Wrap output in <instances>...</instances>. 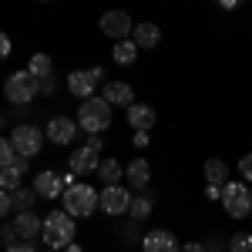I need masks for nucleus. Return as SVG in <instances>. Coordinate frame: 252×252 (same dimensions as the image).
Instances as JSON below:
<instances>
[{
  "label": "nucleus",
  "instance_id": "obj_18",
  "mask_svg": "<svg viewBox=\"0 0 252 252\" xmlns=\"http://www.w3.org/2000/svg\"><path fill=\"white\" fill-rule=\"evenodd\" d=\"M138 51H152L158 47V40H161V27L152 24V20H145V24H135V34H131Z\"/></svg>",
  "mask_w": 252,
  "mask_h": 252
},
{
  "label": "nucleus",
  "instance_id": "obj_10",
  "mask_svg": "<svg viewBox=\"0 0 252 252\" xmlns=\"http://www.w3.org/2000/svg\"><path fill=\"white\" fill-rule=\"evenodd\" d=\"M178 239L168 229H152V232L141 235V252H178Z\"/></svg>",
  "mask_w": 252,
  "mask_h": 252
},
{
  "label": "nucleus",
  "instance_id": "obj_17",
  "mask_svg": "<svg viewBox=\"0 0 252 252\" xmlns=\"http://www.w3.org/2000/svg\"><path fill=\"white\" fill-rule=\"evenodd\" d=\"M67 91H71V94L74 97H81V101H88V97H94V78H91V74H88V67H84V71H71V74H67Z\"/></svg>",
  "mask_w": 252,
  "mask_h": 252
},
{
  "label": "nucleus",
  "instance_id": "obj_13",
  "mask_svg": "<svg viewBox=\"0 0 252 252\" xmlns=\"http://www.w3.org/2000/svg\"><path fill=\"white\" fill-rule=\"evenodd\" d=\"M125 178H128V189H138V195L152 185V165L145 158H131L128 168H125Z\"/></svg>",
  "mask_w": 252,
  "mask_h": 252
},
{
  "label": "nucleus",
  "instance_id": "obj_2",
  "mask_svg": "<svg viewBox=\"0 0 252 252\" xmlns=\"http://www.w3.org/2000/svg\"><path fill=\"white\" fill-rule=\"evenodd\" d=\"M74 235H78V222L67 212H47L44 232H40V239L47 242V249H58V252L67 249V246L74 242Z\"/></svg>",
  "mask_w": 252,
  "mask_h": 252
},
{
  "label": "nucleus",
  "instance_id": "obj_3",
  "mask_svg": "<svg viewBox=\"0 0 252 252\" xmlns=\"http://www.w3.org/2000/svg\"><path fill=\"white\" fill-rule=\"evenodd\" d=\"M40 94V81L24 67V71H14L10 78L3 81V97L10 101V104H17V111H24L34 97Z\"/></svg>",
  "mask_w": 252,
  "mask_h": 252
},
{
  "label": "nucleus",
  "instance_id": "obj_22",
  "mask_svg": "<svg viewBox=\"0 0 252 252\" xmlns=\"http://www.w3.org/2000/svg\"><path fill=\"white\" fill-rule=\"evenodd\" d=\"M24 172H27V165H10V168H0V189H3V192H17L20 182H24Z\"/></svg>",
  "mask_w": 252,
  "mask_h": 252
},
{
  "label": "nucleus",
  "instance_id": "obj_5",
  "mask_svg": "<svg viewBox=\"0 0 252 252\" xmlns=\"http://www.w3.org/2000/svg\"><path fill=\"white\" fill-rule=\"evenodd\" d=\"M222 209L229 219H249L252 215V189L246 182H225L222 185Z\"/></svg>",
  "mask_w": 252,
  "mask_h": 252
},
{
  "label": "nucleus",
  "instance_id": "obj_7",
  "mask_svg": "<svg viewBox=\"0 0 252 252\" xmlns=\"http://www.w3.org/2000/svg\"><path fill=\"white\" fill-rule=\"evenodd\" d=\"M131 189H125V185H104L101 192H97V202H101V212L104 215H128L131 209Z\"/></svg>",
  "mask_w": 252,
  "mask_h": 252
},
{
  "label": "nucleus",
  "instance_id": "obj_39",
  "mask_svg": "<svg viewBox=\"0 0 252 252\" xmlns=\"http://www.w3.org/2000/svg\"><path fill=\"white\" fill-rule=\"evenodd\" d=\"M205 249H209V252H222V239H219V235L209 239V246H205Z\"/></svg>",
  "mask_w": 252,
  "mask_h": 252
},
{
  "label": "nucleus",
  "instance_id": "obj_41",
  "mask_svg": "<svg viewBox=\"0 0 252 252\" xmlns=\"http://www.w3.org/2000/svg\"><path fill=\"white\" fill-rule=\"evenodd\" d=\"M47 252H58V249H47Z\"/></svg>",
  "mask_w": 252,
  "mask_h": 252
},
{
  "label": "nucleus",
  "instance_id": "obj_4",
  "mask_svg": "<svg viewBox=\"0 0 252 252\" xmlns=\"http://www.w3.org/2000/svg\"><path fill=\"white\" fill-rule=\"evenodd\" d=\"M101 209V202H97V192L91 185H71V189H64V212L71 215V219H91V215Z\"/></svg>",
  "mask_w": 252,
  "mask_h": 252
},
{
  "label": "nucleus",
  "instance_id": "obj_24",
  "mask_svg": "<svg viewBox=\"0 0 252 252\" xmlns=\"http://www.w3.org/2000/svg\"><path fill=\"white\" fill-rule=\"evenodd\" d=\"M34 202H37V192H34V189H24V185H20L17 192H10V205H14L17 212H34Z\"/></svg>",
  "mask_w": 252,
  "mask_h": 252
},
{
  "label": "nucleus",
  "instance_id": "obj_16",
  "mask_svg": "<svg viewBox=\"0 0 252 252\" xmlns=\"http://www.w3.org/2000/svg\"><path fill=\"white\" fill-rule=\"evenodd\" d=\"M34 192H37V198H61L64 195V178L47 168V172H40L34 178Z\"/></svg>",
  "mask_w": 252,
  "mask_h": 252
},
{
  "label": "nucleus",
  "instance_id": "obj_29",
  "mask_svg": "<svg viewBox=\"0 0 252 252\" xmlns=\"http://www.w3.org/2000/svg\"><path fill=\"white\" fill-rule=\"evenodd\" d=\"M0 239L7 242V249H10V246H17V232H14V222H10V225H0Z\"/></svg>",
  "mask_w": 252,
  "mask_h": 252
},
{
  "label": "nucleus",
  "instance_id": "obj_25",
  "mask_svg": "<svg viewBox=\"0 0 252 252\" xmlns=\"http://www.w3.org/2000/svg\"><path fill=\"white\" fill-rule=\"evenodd\" d=\"M10 165H27V158H20L17 148L10 145V138L0 135V168H10Z\"/></svg>",
  "mask_w": 252,
  "mask_h": 252
},
{
  "label": "nucleus",
  "instance_id": "obj_40",
  "mask_svg": "<svg viewBox=\"0 0 252 252\" xmlns=\"http://www.w3.org/2000/svg\"><path fill=\"white\" fill-rule=\"evenodd\" d=\"M64 252H84V249H81L78 242H71V246H67V249H64Z\"/></svg>",
  "mask_w": 252,
  "mask_h": 252
},
{
  "label": "nucleus",
  "instance_id": "obj_27",
  "mask_svg": "<svg viewBox=\"0 0 252 252\" xmlns=\"http://www.w3.org/2000/svg\"><path fill=\"white\" fill-rule=\"evenodd\" d=\"M229 252H252V232H235L229 239Z\"/></svg>",
  "mask_w": 252,
  "mask_h": 252
},
{
  "label": "nucleus",
  "instance_id": "obj_31",
  "mask_svg": "<svg viewBox=\"0 0 252 252\" xmlns=\"http://www.w3.org/2000/svg\"><path fill=\"white\" fill-rule=\"evenodd\" d=\"M10 51H14V44H10V37H7L3 31H0V61L10 58Z\"/></svg>",
  "mask_w": 252,
  "mask_h": 252
},
{
  "label": "nucleus",
  "instance_id": "obj_12",
  "mask_svg": "<svg viewBox=\"0 0 252 252\" xmlns=\"http://www.w3.org/2000/svg\"><path fill=\"white\" fill-rule=\"evenodd\" d=\"M101 97H104L111 108H115V104L118 108H131V104H135V88H131L128 81H108Z\"/></svg>",
  "mask_w": 252,
  "mask_h": 252
},
{
  "label": "nucleus",
  "instance_id": "obj_11",
  "mask_svg": "<svg viewBox=\"0 0 252 252\" xmlns=\"http://www.w3.org/2000/svg\"><path fill=\"white\" fill-rule=\"evenodd\" d=\"M14 232L20 242H37V235L44 232V219H37V212H17L14 215Z\"/></svg>",
  "mask_w": 252,
  "mask_h": 252
},
{
  "label": "nucleus",
  "instance_id": "obj_26",
  "mask_svg": "<svg viewBox=\"0 0 252 252\" xmlns=\"http://www.w3.org/2000/svg\"><path fill=\"white\" fill-rule=\"evenodd\" d=\"M152 209H155V205H152V198L141 192V195H135V198H131V209H128V215H131L135 222H145V219L152 215Z\"/></svg>",
  "mask_w": 252,
  "mask_h": 252
},
{
  "label": "nucleus",
  "instance_id": "obj_38",
  "mask_svg": "<svg viewBox=\"0 0 252 252\" xmlns=\"http://www.w3.org/2000/svg\"><path fill=\"white\" fill-rule=\"evenodd\" d=\"M7 252H37V249H34L31 242H17V246H10Z\"/></svg>",
  "mask_w": 252,
  "mask_h": 252
},
{
  "label": "nucleus",
  "instance_id": "obj_6",
  "mask_svg": "<svg viewBox=\"0 0 252 252\" xmlns=\"http://www.w3.org/2000/svg\"><path fill=\"white\" fill-rule=\"evenodd\" d=\"M44 131H40L37 125H27V121H20V125H14L10 128V145L17 148L20 158H34L40 155V148H44Z\"/></svg>",
  "mask_w": 252,
  "mask_h": 252
},
{
  "label": "nucleus",
  "instance_id": "obj_21",
  "mask_svg": "<svg viewBox=\"0 0 252 252\" xmlns=\"http://www.w3.org/2000/svg\"><path fill=\"white\" fill-rule=\"evenodd\" d=\"M111 61H115V64H121V67L135 64V61H138V47H135V40H118L115 47H111Z\"/></svg>",
  "mask_w": 252,
  "mask_h": 252
},
{
  "label": "nucleus",
  "instance_id": "obj_9",
  "mask_svg": "<svg viewBox=\"0 0 252 252\" xmlns=\"http://www.w3.org/2000/svg\"><path fill=\"white\" fill-rule=\"evenodd\" d=\"M44 138L64 148V145H71V141L78 138V121H74V118H61V115L51 118L47 128H44Z\"/></svg>",
  "mask_w": 252,
  "mask_h": 252
},
{
  "label": "nucleus",
  "instance_id": "obj_20",
  "mask_svg": "<svg viewBox=\"0 0 252 252\" xmlns=\"http://www.w3.org/2000/svg\"><path fill=\"white\" fill-rule=\"evenodd\" d=\"M229 182V165L222 161V158H209L205 161V185H225Z\"/></svg>",
  "mask_w": 252,
  "mask_h": 252
},
{
  "label": "nucleus",
  "instance_id": "obj_19",
  "mask_svg": "<svg viewBox=\"0 0 252 252\" xmlns=\"http://www.w3.org/2000/svg\"><path fill=\"white\" fill-rule=\"evenodd\" d=\"M97 178H101V185H121V178H125V165H121L118 158H101V165H97Z\"/></svg>",
  "mask_w": 252,
  "mask_h": 252
},
{
  "label": "nucleus",
  "instance_id": "obj_15",
  "mask_svg": "<svg viewBox=\"0 0 252 252\" xmlns=\"http://www.w3.org/2000/svg\"><path fill=\"white\" fill-rule=\"evenodd\" d=\"M97 165H101V155H97V152H91L88 145H84V148H78V152H71V158H67V172H74V175L97 172Z\"/></svg>",
  "mask_w": 252,
  "mask_h": 252
},
{
  "label": "nucleus",
  "instance_id": "obj_30",
  "mask_svg": "<svg viewBox=\"0 0 252 252\" xmlns=\"http://www.w3.org/2000/svg\"><path fill=\"white\" fill-rule=\"evenodd\" d=\"M88 148L101 155V152H104V135H88Z\"/></svg>",
  "mask_w": 252,
  "mask_h": 252
},
{
  "label": "nucleus",
  "instance_id": "obj_33",
  "mask_svg": "<svg viewBox=\"0 0 252 252\" xmlns=\"http://www.w3.org/2000/svg\"><path fill=\"white\" fill-rule=\"evenodd\" d=\"M54 88H58V78H54V74L40 81V94H54Z\"/></svg>",
  "mask_w": 252,
  "mask_h": 252
},
{
  "label": "nucleus",
  "instance_id": "obj_34",
  "mask_svg": "<svg viewBox=\"0 0 252 252\" xmlns=\"http://www.w3.org/2000/svg\"><path fill=\"white\" fill-rule=\"evenodd\" d=\"M131 141H135V148H148L152 135H148V131H135V138H131Z\"/></svg>",
  "mask_w": 252,
  "mask_h": 252
},
{
  "label": "nucleus",
  "instance_id": "obj_23",
  "mask_svg": "<svg viewBox=\"0 0 252 252\" xmlns=\"http://www.w3.org/2000/svg\"><path fill=\"white\" fill-rule=\"evenodd\" d=\"M27 71L34 74L37 81H44V78H51L54 74V64H51V54H31V61H27Z\"/></svg>",
  "mask_w": 252,
  "mask_h": 252
},
{
  "label": "nucleus",
  "instance_id": "obj_32",
  "mask_svg": "<svg viewBox=\"0 0 252 252\" xmlns=\"http://www.w3.org/2000/svg\"><path fill=\"white\" fill-rule=\"evenodd\" d=\"M10 209H14V205H10V192H3V189H0V219H3V215H10Z\"/></svg>",
  "mask_w": 252,
  "mask_h": 252
},
{
  "label": "nucleus",
  "instance_id": "obj_37",
  "mask_svg": "<svg viewBox=\"0 0 252 252\" xmlns=\"http://www.w3.org/2000/svg\"><path fill=\"white\" fill-rule=\"evenodd\" d=\"M88 74H91V78H94V84H97V81H104V67L91 64V67H88Z\"/></svg>",
  "mask_w": 252,
  "mask_h": 252
},
{
  "label": "nucleus",
  "instance_id": "obj_14",
  "mask_svg": "<svg viewBox=\"0 0 252 252\" xmlns=\"http://www.w3.org/2000/svg\"><path fill=\"white\" fill-rule=\"evenodd\" d=\"M158 121V111L152 104H145V101H135L131 108H128V125L135 128V131H152Z\"/></svg>",
  "mask_w": 252,
  "mask_h": 252
},
{
  "label": "nucleus",
  "instance_id": "obj_8",
  "mask_svg": "<svg viewBox=\"0 0 252 252\" xmlns=\"http://www.w3.org/2000/svg\"><path fill=\"white\" fill-rule=\"evenodd\" d=\"M97 27L115 40V44H118V40H131V34H135V20L128 17L125 10H108V14L101 17Z\"/></svg>",
  "mask_w": 252,
  "mask_h": 252
},
{
  "label": "nucleus",
  "instance_id": "obj_35",
  "mask_svg": "<svg viewBox=\"0 0 252 252\" xmlns=\"http://www.w3.org/2000/svg\"><path fill=\"white\" fill-rule=\"evenodd\" d=\"M205 198L209 202H222V189L219 185H205Z\"/></svg>",
  "mask_w": 252,
  "mask_h": 252
},
{
  "label": "nucleus",
  "instance_id": "obj_36",
  "mask_svg": "<svg viewBox=\"0 0 252 252\" xmlns=\"http://www.w3.org/2000/svg\"><path fill=\"white\" fill-rule=\"evenodd\" d=\"M178 252H209V249H205V242H185Z\"/></svg>",
  "mask_w": 252,
  "mask_h": 252
},
{
  "label": "nucleus",
  "instance_id": "obj_28",
  "mask_svg": "<svg viewBox=\"0 0 252 252\" xmlns=\"http://www.w3.org/2000/svg\"><path fill=\"white\" fill-rule=\"evenodd\" d=\"M239 175H242V182H246V185L252 182V152L239 158Z\"/></svg>",
  "mask_w": 252,
  "mask_h": 252
},
{
  "label": "nucleus",
  "instance_id": "obj_1",
  "mask_svg": "<svg viewBox=\"0 0 252 252\" xmlns=\"http://www.w3.org/2000/svg\"><path fill=\"white\" fill-rule=\"evenodd\" d=\"M74 121L84 135H101V131L111 128V104L104 97H88V101H81Z\"/></svg>",
  "mask_w": 252,
  "mask_h": 252
}]
</instances>
